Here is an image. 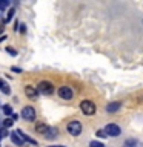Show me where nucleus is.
Segmentation results:
<instances>
[{
  "label": "nucleus",
  "mask_w": 143,
  "mask_h": 147,
  "mask_svg": "<svg viewBox=\"0 0 143 147\" xmlns=\"http://www.w3.org/2000/svg\"><path fill=\"white\" fill-rule=\"evenodd\" d=\"M0 32H2V29H0Z\"/></svg>",
  "instance_id": "24"
},
{
  "label": "nucleus",
  "mask_w": 143,
  "mask_h": 147,
  "mask_svg": "<svg viewBox=\"0 0 143 147\" xmlns=\"http://www.w3.org/2000/svg\"><path fill=\"white\" fill-rule=\"evenodd\" d=\"M6 51H8V54L12 55V57H16V55H17V52H16V51H14L12 48H6Z\"/></svg>",
  "instance_id": "18"
},
{
  "label": "nucleus",
  "mask_w": 143,
  "mask_h": 147,
  "mask_svg": "<svg viewBox=\"0 0 143 147\" xmlns=\"http://www.w3.org/2000/svg\"><path fill=\"white\" fill-rule=\"evenodd\" d=\"M3 112L6 115H12V107H11V106H8V104H5L3 106Z\"/></svg>",
  "instance_id": "13"
},
{
  "label": "nucleus",
  "mask_w": 143,
  "mask_h": 147,
  "mask_svg": "<svg viewBox=\"0 0 143 147\" xmlns=\"http://www.w3.org/2000/svg\"><path fill=\"white\" fill-rule=\"evenodd\" d=\"M37 90L43 95H51L54 92V86H52V83H49V81H40L39 86H37Z\"/></svg>",
  "instance_id": "2"
},
{
  "label": "nucleus",
  "mask_w": 143,
  "mask_h": 147,
  "mask_svg": "<svg viewBox=\"0 0 143 147\" xmlns=\"http://www.w3.org/2000/svg\"><path fill=\"white\" fill-rule=\"evenodd\" d=\"M68 132L71 133L72 136H78L82 133V123L80 121H71V123H68Z\"/></svg>",
  "instance_id": "3"
},
{
  "label": "nucleus",
  "mask_w": 143,
  "mask_h": 147,
  "mask_svg": "<svg viewBox=\"0 0 143 147\" xmlns=\"http://www.w3.org/2000/svg\"><path fill=\"white\" fill-rule=\"evenodd\" d=\"M49 147H65V146H49Z\"/></svg>",
  "instance_id": "23"
},
{
  "label": "nucleus",
  "mask_w": 143,
  "mask_h": 147,
  "mask_svg": "<svg viewBox=\"0 0 143 147\" xmlns=\"http://www.w3.org/2000/svg\"><path fill=\"white\" fill-rule=\"evenodd\" d=\"M137 140H126L125 141V147H137Z\"/></svg>",
  "instance_id": "12"
},
{
  "label": "nucleus",
  "mask_w": 143,
  "mask_h": 147,
  "mask_svg": "<svg viewBox=\"0 0 143 147\" xmlns=\"http://www.w3.org/2000/svg\"><path fill=\"white\" fill-rule=\"evenodd\" d=\"M89 147H105L101 142H99V141H92L91 144H89Z\"/></svg>",
  "instance_id": "17"
},
{
  "label": "nucleus",
  "mask_w": 143,
  "mask_h": 147,
  "mask_svg": "<svg viewBox=\"0 0 143 147\" xmlns=\"http://www.w3.org/2000/svg\"><path fill=\"white\" fill-rule=\"evenodd\" d=\"M12 71H14V72H22V69H18V67H12Z\"/></svg>",
  "instance_id": "21"
},
{
  "label": "nucleus",
  "mask_w": 143,
  "mask_h": 147,
  "mask_svg": "<svg viewBox=\"0 0 143 147\" xmlns=\"http://www.w3.org/2000/svg\"><path fill=\"white\" fill-rule=\"evenodd\" d=\"M97 136H99V138H106L108 135H106L105 130H101V129H100V130H97Z\"/></svg>",
  "instance_id": "16"
},
{
  "label": "nucleus",
  "mask_w": 143,
  "mask_h": 147,
  "mask_svg": "<svg viewBox=\"0 0 143 147\" xmlns=\"http://www.w3.org/2000/svg\"><path fill=\"white\" fill-rule=\"evenodd\" d=\"M12 16H14V9H11V11L8 12V18H6V20L9 22V20H11V18H12Z\"/></svg>",
  "instance_id": "19"
},
{
  "label": "nucleus",
  "mask_w": 143,
  "mask_h": 147,
  "mask_svg": "<svg viewBox=\"0 0 143 147\" xmlns=\"http://www.w3.org/2000/svg\"><path fill=\"white\" fill-rule=\"evenodd\" d=\"M5 136H6V130L2 129V130H0V138H5Z\"/></svg>",
  "instance_id": "20"
},
{
  "label": "nucleus",
  "mask_w": 143,
  "mask_h": 147,
  "mask_svg": "<svg viewBox=\"0 0 143 147\" xmlns=\"http://www.w3.org/2000/svg\"><path fill=\"white\" fill-rule=\"evenodd\" d=\"M57 133H59V130L55 127H49L48 132L45 133V138H46V140H54V138L57 136Z\"/></svg>",
  "instance_id": "9"
},
{
  "label": "nucleus",
  "mask_w": 143,
  "mask_h": 147,
  "mask_svg": "<svg viewBox=\"0 0 143 147\" xmlns=\"http://www.w3.org/2000/svg\"><path fill=\"white\" fill-rule=\"evenodd\" d=\"M22 117L25 118V119H28V121H34V119H35V110H34V107H31V106L23 107Z\"/></svg>",
  "instance_id": "4"
},
{
  "label": "nucleus",
  "mask_w": 143,
  "mask_h": 147,
  "mask_svg": "<svg viewBox=\"0 0 143 147\" xmlns=\"http://www.w3.org/2000/svg\"><path fill=\"white\" fill-rule=\"evenodd\" d=\"M25 94H26L28 98L35 100L37 96H39V90H37L34 86H26V87H25Z\"/></svg>",
  "instance_id": "7"
},
{
  "label": "nucleus",
  "mask_w": 143,
  "mask_h": 147,
  "mask_svg": "<svg viewBox=\"0 0 143 147\" xmlns=\"http://www.w3.org/2000/svg\"><path fill=\"white\" fill-rule=\"evenodd\" d=\"M9 135H11V140H12V142H14L16 146H20V147L23 146V142H25V141L22 140L20 135H18L17 132H12V133H9Z\"/></svg>",
  "instance_id": "8"
},
{
  "label": "nucleus",
  "mask_w": 143,
  "mask_h": 147,
  "mask_svg": "<svg viewBox=\"0 0 143 147\" xmlns=\"http://www.w3.org/2000/svg\"><path fill=\"white\" fill-rule=\"evenodd\" d=\"M59 96L63 98V100H71L72 98V90L69 89L68 86H62L59 89Z\"/></svg>",
  "instance_id": "6"
},
{
  "label": "nucleus",
  "mask_w": 143,
  "mask_h": 147,
  "mask_svg": "<svg viewBox=\"0 0 143 147\" xmlns=\"http://www.w3.org/2000/svg\"><path fill=\"white\" fill-rule=\"evenodd\" d=\"M80 109L85 115H94L95 113V104L89 100H85L80 103Z\"/></svg>",
  "instance_id": "1"
},
{
  "label": "nucleus",
  "mask_w": 143,
  "mask_h": 147,
  "mask_svg": "<svg viewBox=\"0 0 143 147\" xmlns=\"http://www.w3.org/2000/svg\"><path fill=\"white\" fill-rule=\"evenodd\" d=\"M12 124H14V121H12L11 118H6V119L3 121V126H5V127H11Z\"/></svg>",
  "instance_id": "14"
},
{
  "label": "nucleus",
  "mask_w": 143,
  "mask_h": 147,
  "mask_svg": "<svg viewBox=\"0 0 143 147\" xmlns=\"http://www.w3.org/2000/svg\"><path fill=\"white\" fill-rule=\"evenodd\" d=\"M48 126H46L45 123H37V126H35V130L39 132V133H42V135H45L46 132H48Z\"/></svg>",
  "instance_id": "11"
},
{
  "label": "nucleus",
  "mask_w": 143,
  "mask_h": 147,
  "mask_svg": "<svg viewBox=\"0 0 143 147\" xmlns=\"http://www.w3.org/2000/svg\"><path fill=\"white\" fill-rule=\"evenodd\" d=\"M3 86H5V83H3L2 80H0V90H2V87H3Z\"/></svg>",
  "instance_id": "22"
},
{
  "label": "nucleus",
  "mask_w": 143,
  "mask_h": 147,
  "mask_svg": "<svg viewBox=\"0 0 143 147\" xmlns=\"http://www.w3.org/2000/svg\"><path fill=\"white\" fill-rule=\"evenodd\" d=\"M2 92H3V94H6V95H9V92H11V89H9V86L6 84V83H5V86L2 87Z\"/></svg>",
  "instance_id": "15"
},
{
  "label": "nucleus",
  "mask_w": 143,
  "mask_h": 147,
  "mask_svg": "<svg viewBox=\"0 0 143 147\" xmlns=\"http://www.w3.org/2000/svg\"><path fill=\"white\" fill-rule=\"evenodd\" d=\"M118 109H120V103H118V101H115V103H109L108 106H106V110H108L109 113L117 112Z\"/></svg>",
  "instance_id": "10"
},
{
  "label": "nucleus",
  "mask_w": 143,
  "mask_h": 147,
  "mask_svg": "<svg viewBox=\"0 0 143 147\" xmlns=\"http://www.w3.org/2000/svg\"><path fill=\"white\" fill-rule=\"evenodd\" d=\"M105 132L108 136H118L120 135V127L117 124H108V126L105 127Z\"/></svg>",
  "instance_id": "5"
}]
</instances>
